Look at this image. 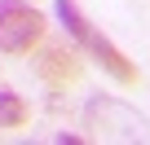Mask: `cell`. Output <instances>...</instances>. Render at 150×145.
<instances>
[{
	"label": "cell",
	"instance_id": "6da1fadb",
	"mask_svg": "<svg viewBox=\"0 0 150 145\" xmlns=\"http://www.w3.org/2000/svg\"><path fill=\"white\" fill-rule=\"evenodd\" d=\"M80 123L93 141H119V145H150V119L137 114L119 97H88Z\"/></svg>",
	"mask_w": 150,
	"mask_h": 145
},
{
	"label": "cell",
	"instance_id": "7a4b0ae2",
	"mask_svg": "<svg viewBox=\"0 0 150 145\" xmlns=\"http://www.w3.org/2000/svg\"><path fill=\"white\" fill-rule=\"evenodd\" d=\"M57 18H62V27L75 35V44L93 53V62L106 70L110 79H119V84H132V79H137L132 62H128V57H124V53H119V48H115V44H110V40H106V35H102L80 9H75V0H57Z\"/></svg>",
	"mask_w": 150,
	"mask_h": 145
},
{
	"label": "cell",
	"instance_id": "3957f363",
	"mask_svg": "<svg viewBox=\"0 0 150 145\" xmlns=\"http://www.w3.org/2000/svg\"><path fill=\"white\" fill-rule=\"evenodd\" d=\"M44 31V18L18 0H5L0 5V53H27Z\"/></svg>",
	"mask_w": 150,
	"mask_h": 145
},
{
	"label": "cell",
	"instance_id": "277c9868",
	"mask_svg": "<svg viewBox=\"0 0 150 145\" xmlns=\"http://www.w3.org/2000/svg\"><path fill=\"white\" fill-rule=\"evenodd\" d=\"M75 53L71 48H62V44H53V48H44V57H40V75H49L53 84H66L71 75H75V62H71Z\"/></svg>",
	"mask_w": 150,
	"mask_h": 145
},
{
	"label": "cell",
	"instance_id": "5b68a950",
	"mask_svg": "<svg viewBox=\"0 0 150 145\" xmlns=\"http://www.w3.org/2000/svg\"><path fill=\"white\" fill-rule=\"evenodd\" d=\"M22 119H27L22 97L9 92V88H0V127H22Z\"/></svg>",
	"mask_w": 150,
	"mask_h": 145
}]
</instances>
